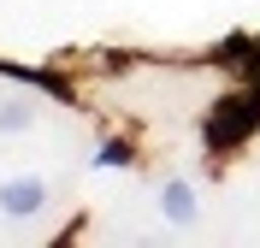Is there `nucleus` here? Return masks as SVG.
Masks as SVG:
<instances>
[{
    "mask_svg": "<svg viewBox=\"0 0 260 248\" xmlns=\"http://www.w3.org/2000/svg\"><path fill=\"white\" fill-rule=\"evenodd\" d=\"M24 124H30V107H24V100L0 107V130H24Z\"/></svg>",
    "mask_w": 260,
    "mask_h": 248,
    "instance_id": "4",
    "label": "nucleus"
},
{
    "mask_svg": "<svg viewBox=\"0 0 260 248\" xmlns=\"http://www.w3.org/2000/svg\"><path fill=\"white\" fill-rule=\"evenodd\" d=\"M0 207H6L12 219L42 213V207H48V183H42V178H12V183H0Z\"/></svg>",
    "mask_w": 260,
    "mask_h": 248,
    "instance_id": "2",
    "label": "nucleus"
},
{
    "mask_svg": "<svg viewBox=\"0 0 260 248\" xmlns=\"http://www.w3.org/2000/svg\"><path fill=\"white\" fill-rule=\"evenodd\" d=\"M160 213L172 219V225H195V213H201V207H195V189H189V178H172L160 189Z\"/></svg>",
    "mask_w": 260,
    "mask_h": 248,
    "instance_id": "3",
    "label": "nucleus"
},
{
    "mask_svg": "<svg viewBox=\"0 0 260 248\" xmlns=\"http://www.w3.org/2000/svg\"><path fill=\"white\" fill-rule=\"evenodd\" d=\"M254 118H260V100H254V89L231 95L225 107L213 113V124H207V148H213V154H225L231 142H243V136L254 130Z\"/></svg>",
    "mask_w": 260,
    "mask_h": 248,
    "instance_id": "1",
    "label": "nucleus"
}]
</instances>
